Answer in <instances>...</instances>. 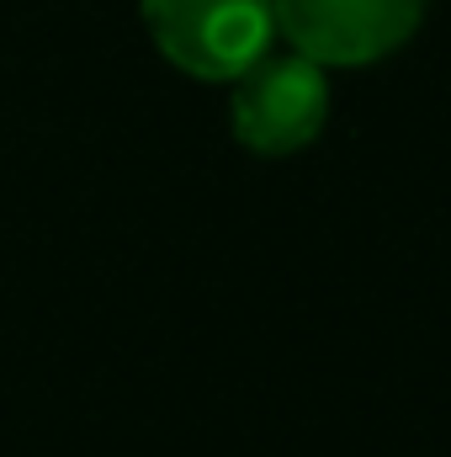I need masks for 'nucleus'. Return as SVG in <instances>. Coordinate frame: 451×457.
Returning <instances> with one entry per match:
<instances>
[{"label": "nucleus", "mask_w": 451, "mask_h": 457, "mask_svg": "<svg viewBox=\"0 0 451 457\" xmlns=\"http://www.w3.org/2000/svg\"><path fill=\"white\" fill-rule=\"evenodd\" d=\"M425 5L430 0H271L276 37L324 70H366L398 54L420 32Z\"/></svg>", "instance_id": "nucleus-3"}, {"label": "nucleus", "mask_w": 451, "mask_h": 457, "mask_svg": "<svg viewBox=\"0 0 451 457\" xmlns=\"http://www.w3.org/2000/svg\"><path fill=\"white\" fill-rule=\"evenodd\" d=\"M138 16L160 59L202 86L239 80L276 48L271 0H138Z\"/></svg>", "instance_id": "nucleus-1"}, {"label": "nucleus", "mask_w": 451, "mask_h": 457, "mask_svg": "<svg viewBox=\"0 0 451 457\" xmlns=\"http://www.w3.org/2000/svg\"><path fill=\"white\" fill-rule=\"evenodd\" d=\"M330 122V70L303 54H266L228 80V128L260 160L303 154Z\"/></svg>", "instance_id": "nucleus-2"}]
</instances>
